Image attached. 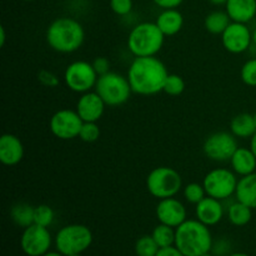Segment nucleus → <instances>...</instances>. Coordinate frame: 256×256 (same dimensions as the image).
<instances>
[{"instance_id": "f257e3e1", "label": "nucleus", "mask_w": 256, "mask_h": 256, "mask_svg": "<svg viewBox=\"0 0 256 256\" xmlns=\"http://www.w3.org/2000/svg\"><path fill=\"white\" fill-rule=\"evenodd\" d=\"M168 75L166 66L156 56H136L128 70L132 92L139 95H155L162 92Z\"/></svg>"}, {"instance_id": "f03ea898", "label": "nucleus", "mask_w": 256, "mask_h": 256, "mask_svg": "<svg viewBox=\"0 0 256 256\" xmlns=\"http://www.w3.org/2000/svg\"><path fill=\"white\" fill-rule=\"evenodd\" d=\"M85 40V30L72 18H58L46 29V42L52 50L62 54H70L82 48Z\"/></svg>"}, {"instance_id": "7ed1b4c3", "label": "nucleus", "mask_w": 256, "mask_h": 256, "mask_svg": "<svg viewBox=\"0 0 256 256\" xmlns=\"http://www.w3.org/2000/svg\"><path fill=\"white\" fill-rule=\"evenodd\" d=\"M175 246L185 256H204L212 249L209 226L199 220H185L175 229Z\"/></svg>"}, {"instance_id": "20e7f679", "label": "nucleus", "mask_w": 256, "mask_h": 256, "mask_svg": "<svg viewBox=\"0 0 256 256\" xmlns=\"http://www.w3.org/2000/svg\"><path fill=\"white\" fill-rule=\"evenodd\" d=\"M165 35L156 22H144L135 25L128 36V48L136 56H155L164 45Z\"/></svg>"}, {"instance_id": "39448f33", "label": "nucleus", "mask_w": 256, "mask_h": 256, "mask_svg": "<svg viewBox=\"0 0 256 256\" xmlns=\"http://www.w3.org/2000/svg\"><path fill=\"white\" fill-rule=\"evenodd\" d=\"M95 92L109 106H120L129 100L132 92L128 76L109 72L98 78Z\"/></svg>"}, {"instance_id": "423d86ee", "label": "nucleus", "mask_w": 256, "mask_h": 256, "mask_svg": "<svg viewBox=\"0 0 256 256\" xmlns=\"http://www.w3.org/2000/svg\"><path fill=\"white\" fill-rule=\"evenodd\" d=\"M92 232L82 224H72L62 228L55 236V246L64 256L82 254L90 248Z\"/></svg>"}, {"instance_id": "0eeeda50", "label": "nucleus", "mask_w": 256, "mask_h": 256, "mask_svg": "<svg viewBox=\"0 0 256 256\" xmlns=\"http://www.w3.org/2000/svg\"><path fill=\"white\" fill-rule=\"evenodd\" d=\"M146 188L148 192L159 200L174 198L182 188V179L172 168L159 166L148 175Z\"/></svg>"}, {"instance_id": "6e6552de", "label": "nucleus", "mask_w": 256, "mask_h": 256, "mask_svg": "<svg viewBox=\"0 0 256 256\" xmlns=\"http://www.w3.org/2000/svg\"><path fill=\"white\" fill-rule=\"evenodd\" d=\"M238 178L234 172L225 168H218L208 172L204 178L202 185L208 196L218 200H226L236 192Z\"/></svg>"}, {"instance_id": "1a4fd4ad", "label": "nucleus", "mask_w": 256, "mask_h": 256, "mask_svg": "<svg viewBox=\"0 0 256 256\" xmlns=\"http://www.w3.org/2000/svg\"><path fill=\"white\" fill-rule=\"evenodd\" d=\"M99 75L95 72L94 66L84 60H78L68 65L64 72V82L72 92L84 94L92 92L95 88Z\"/></svg>"}, {"instance_id": "9d476101", "label": "nucleus", "mask_w": 256, "mask_h": 256, "mask_svg": "<svg viewBox=\"0 0 256 256\" xmlns=\"http://www.w3.org/2000/svg\"><path fill=\"white\" fill-rule=\"evenodd\" d=\"M239 148L238 140L232 132H218L208 136L204 142V154L212 162H230L234 152Z\"/></svg>"}, {"instance_id": "9b49d317", "label": "nucleus", "mask_w": 256, "mask_h": 256, "mask_svg": "<svg viewBox=\"0 0 256 256\" xmlns=\"http://www.w3.org/2000/svg\"><path fill=\"white\" fill-rule=\"evenodd\" d=\"M82 119L76 110L62 109L50 118V132L54 136L62 140H72L79 138L82 126Z\"/></svg>"}, {"instance_id": "f8f14e48", "label": "nucleus", "mask_w": 256, "mask_h": 256, "mask_svg": "<svg viewBox=\"0 0 256 256\" xmlns=\"http://www.w3.org/2000/svg\"><path fill=\"white\" fill-rule=\"evenodd\" d=\"M20 246L28 256H42L52 246V235L48 228L32 224L24 229Z\"/></svg>"}, {"instance_id": "ddd939ff", "label": "nucleus", "mask_w": 256, "mask_h": 256, "mask_svg": "<svg viewBox=\"0 0 256 256\" xmlns=\"http://www.w3.org/2000/svg\"><path fill=\"white\" fill-rule=\"evenodd\" d=\"M222 42L232 54H242L252 44V32L246 24L232 22L222 34Z\"/></svg>"}, {"instance_id": "4468645a", "label": "nucleus", "mask_w": 256, "mask_h": 256, "mask_svg": "<svg viewBox=\"0 0 256 256\" xmlns=\"http://www.w3.org/2000/svg\"><path fill=\"white\" fill-rule=\"evenodd\" d=\"M156 218L160 224L175 228L182 224L186 219V209L180 200L175 198L162 199L156 205Z\"/></svg>"}, {"instance_id": "2eb2a0df", "label": "nucleus", "mask_w": 256, "mask_h": 256, "mask_svg": "<svg viewBox=\"0 0 256 256\" xmlns=\"http://www.w3.org/2000/svg\"><path fill=\"white\" fill-rule=\"evenodd\" d=\"M106 104L96 92H84L76 102V112L82 122H96L102 119Z\"/></svg>"}, {"instance_id": "dca6fc26", "label": "nucleus", "mask_w": 256, "mask_h": 256, "mask_svg": "<svg viewBox=\"0 0 256 256\" xmlns=\"http://www.w3.org/2000/svg\"><path fill=\"white\" fill-rule=\"evenodd\" d=\"M195 215L196 219L206 226H214L219 224L224 216V205L222 204V200L205 196L195 206Z\"/></svg>"}, {"instance_id": "f3484780", "label": "nucleus", "mask_w": 256, "mask_h": 256, "mask_svg": "<svg viewBox=\"0 0 256 256\" xmlns=\"http://www.w3.org/2000/svg\"><path fill=\"white\" fill-rule=\"evenodd\" d=\"M24 158V145L18 136L4 134L0 138V162L6 166L19 164Z\"/></svg>"}, {"instance_id": "a211bd4d", "label": "nucleus", "mask_w": 256, "mask_h": 256, "mask_svg": "<svg viewBox=\"0 0 256 256\" xmlns=\"http://www.w3.org/2000/svg\"><path fill=\"white\" fill-rule=\"evenodd\" d=\"M225 10L232 22L248 24L256 16V0H228Z\"/></svg>"}, {"instance_id": "6ab92c4d", "label": "nucleus", "mask_w": 256, "mask_h": 256, "mask_svg": "<svg viewBox=\"0 0 256 256\" xmlns=\"http://www.w3.org/2000/svg\"><path fill=\"white\" fill-rule=\"evenodd\" d=\"M232 170L240 176H246L256 172V156L250 148H238L230 159Z\"/></svg>"}, {"instance_id": "aec40b11", "label": "nucleus", "mask_w": 256, "mask_h": 256, "mask_svg": "<svg viewBox=\"0 0 256 256\" xmlns=\"http://www.w3.org/2000/svg\"><path fill=\"white\" fill-rule=\"evenodd\" d=\"M156 25L165 36L176 35L184 25V16L176 9H165L158 15Z\"/></svg>"}, {"instance_id": "412c9836", "label": "nucleus", "mask_w": 256, "mask_h": 256, "mask_svg": "<svg viewBox=\"0 0 256 256\" xmlns=\"http://www.w3.org/2000/svg\"><path fill=\"white\" fill-rule=\"evenodd\" d=\"M235 196L236 200L244 202L252 209H256V172L240 178Z\"/></svg>"}, {"instance_id": "4be33fe9", "label": "nucleus", "mask_w": 256, "mask_h": 256, "mask_svg": "<svg viewBox=\"0 0 256 256\" xmlns=\"http://www.w3.org/2000/svg\"><path fill=\"white\" fill-rule=\"evenodd\" d=\"M230 130L232 135L240 139H252V135L256 132L254 115L248 112L236 115L230 122Z\"/></svg>"}, {"instance_id": "5701e85b", "label": "nucleus", "mask_w": 256, "mask_h": 256, "mask_svg": "<svg viewBox=\"0 0 256 256\" xmlns=\"http://www.w3.org/2000/svg\"><path fill=\"white\" fill-rule=\"evenodd\" d=\"M232 19H230L229 14L226 10H214V12H209L205 18V29L214 35H222V32L226 30L229 26Z\"/></svg>"}, {"instance_id": "b1692460", "label": "nucleus", "mask_w": 256, "mask_h": 256, "mask_svg": "<svg viewBox=\"0 0 256 256\" xmlns=\"http://www.w3.org/2000/svg\"><path fill=\"white\" fill-rule=\"evenodd\" d=\"M228 218H229V222L235 226H245L252 220V209L244 202L236 200L228 208Z\"/></svg>"}, {"instance_id": "393cba45", "label": "nucleus", "mask_w": 256, "mask_h": 256, "mask_svg": "<svg viewBox=\"0 0 256 256\" xmlns=\"http://www.w3.org/2000/svg\"><path fill=\"white\" fill-rule=\"evenodd\" d=\"M34 206L26 202H18L10 210L12 222L20 228H28L34 224Z\"/></svg>"}, {"instance_id": "a878e982", "label": "nucleus", "mask_w": 256, "mask_h": 256, "mask_svg": "<svg viewBox=\"0 0 256 256\" xmlns=\"http://www.w3.org/2000/svg\"><path fill=\"white\" fill-rule=\"evenodd\" d=\"M152 236L159 245V248H168L175 245V230L174 228L165 224H159L152 232Z\"/></svg>"}, {"instance_id": "bb28decb", "label": "nucleus", "mask_w": 256, "mask_h": 256, "mask_svg": "<svg viewBox=\"0 0 256 256\" xmlns=\"http://www.w3.org/2000/svg\"><path fill=\"white\" fill-rule=\"evenodd\" d=\"M159 250V245L156 244L152 235L139 238L135 244V252L138 256H156Z\"/></svg>"}, {"instance_id": "cd10ccee", "label": "nucleus", "mask_w": 256, "mask_h": 256, "mask_svg": "<svg viewBox=\"0 0 256 256\" xmlns=\"http://www.w3.org/2000/svg\"><path fill=\"white\" fill-rule=\"evenodd\" d=\"M185 90V82L180 75L178 74H169L166 80H165L162 92L170 96H178L182 95Z\"/></svg>"}, {"instance_id": "c85d7f7f", "label": "nucleus", "mask_w": 256, "mask_h": 256, "mask_svg": "<svg viewBox=\"0 0 256 256\" xmlns=\"http://www.w3.org/2000/svg\"><path fill=\"white\" fill-rule=\"evenodd\" d=\"M54 210L49 205H38L34 209V224L40 225V226H50L54 222Z\"/></svg>"}, {"instance_id": "c756f323", "label": "nucleus", "mask_w": 256, "mask_h": 256, "mask_svg": "<svg viewBox=\"0 0 256 256\" xmlns=\"http://www.w3.org/2000/svg\"><path fill=\"white\" fill-rule=\"evenodd\" d=\"M205 196H206V192H205V188L202 184L190 182L184 188V198L186 199V202H192V204L196 205Z\"/></svg>"}, {"instance_id": "7c9ffc66", "label": "nucleus", "mask_w": 256, "mask_h": 256, "mask_svg": "<svg viewBox=\"0 0 256 256\" xmlns=\"http://www.w3.org/2000/svg\"><path fill=\"white\" fill-rule=\"evenodd\" d=\"M240 78L248 86H256V59H250L242 65L240 70Z\"/></svg>"}, {"instance_id": "2f4dec72", "label": "nucleus", "mask_w": 256, "mask_h": 256, "mask_svg": "<svg viewBox=\"0 0 256 256\" xmlns=\"http://www.w3.org/2000/svg\"><path fill=\"white\" fill-rule=\"evenodd\" d=\"M79 138L85 142H94L100 138V128L96 122H84Z\"/></svg>"}, {"instance_id": "473e14b6", "label": "nucleus", "mask_w": 256, "mask_h": 256, "mask_svg": "<svg viewBox=\"0 0 256 256\" xmlns=\"http://www.w3.org/2000/svg\"><path fill=\"white\" fill-rule=\"evenodd\" d=\"M110 9L119 16H125L132 10V0H110Z\"/></svg>"}, {"instance_id": "72a5a7b5", "label": "nucleus", "mask_w": 256, "mask_h": 256, "mask_svg": "<svg viewBox=\"0 0 256 256\" xmlns=\"http://www.w3.org/2000/svg\"><path fill=\"white\" fill-rule=\"evenodd\" d=\"M38 80H39L40 84L46 88H56L60 84L58 75H55L54 72L46 69H42L38 72Z\"/></svg>"}, {"instance_id": "f704fd0d", "label": "nucleus", "mask_w": 256, "mask_h": 256, "mask_svg": "<svg viewBox=\"0 0 256 256\" xmlns=\"http://www.w3.org/2000/svg\"><path fill=\"white\" fill-rule=\"evenodd\" d=\"M92 64L99 76H102V75L106 74V72H110V62L108 58H105V56L96 58V59H95Z\"/></svg>"}, {"instance_id": "c9c22d12", "label": "nucleus", "mask_w": 256, "mask_h": 256, "mask_svg": "<svg viewBox=\"0 0 256 256\" xmlns=\"http://www.w3.org/2000/svg\"><path fill=\"white\" fill-rule=\"evenodd\" d=\"M155 2V5H158L159 8H162V10L165 9H176L178 6L182 4L184 0H152Z\"/></svg>"}, {"instance_id": "e433bc0d", "label": "nucleus", "mask_w": 256, "mask_h": 256, "mask_svg": "<svg viewBox=\"0 0 256 256\" xmlns=\"http://www.w3.org/2000/svg\"><path fill=\"white\" fill-rule=\"evenodd\" d=\"M156 256H185V255L182 254V252H180L175 245H172V246L162 248V249L158 252Z\"/></svg>"}, {"instance_id": "4c0bfd02", "label": "nucleus", "mask_w": 256, "mask_h": 256, "mask_svg": "<svg viewBox=\"0 0 256 256\" xmlns=\"http://www.w3.org/2000/svg\"><path fill=\"white\" fill-rule=\"evenodd\" d=\"M250 149L252 150V152H254L256 156V132L252 135V139H250Z\"/></svg>"}, {"instance_id": "58836bf2", "label": "nucleus", "mask_w": 256, "mask_h": 256, "mask_svg": "<svg viewBox=\"0 0 256 256\" xmlns=\"http://www.w3.org/2000/svg\"><path fill=\"white\" fill-rule=\"evenodd\" d=\"M2 38H0V45H2V46H4V44H5V39H6V35H5V29L2 26Z\"/></svg>"}, {"instance_id": "ea45409f", "label": "nucleus", "mask_w": 256, "mask_h": 256, "mask_svg": "<svg viewBox=\"0 0 256 256\" xmlns=\"http://www.w3.org/2000/svg\"><path fill=\"white\" fill-rule=\"evenodd\" d=\"M209 2L214 5H225L228 2V0H209Z\"/></svg>"}, {"instance_id": "a19ab883", "label": "nucleus", "mask_w": 256, "mask_h": 256, "mask_svg": "<svg viewBox=\"0 0 256 256\" xmlns=\"http://www.w3.org/2000/svg\"><path fill=\"white\" fill-rule=\"evenodd\" d=\"M42 256H64L62 254V252H59L56 250V252H48L46 254H44Z\"/></svg>"}, {"instance_id": "79ce46f5", "label": "nucleus", "mask_w": 256, "mask_h": 256, "mask_svg": "<svg viewBox=\"0 0 256 256\" xmlns=\"http://www.w3.org/2000/svg\"><path fill=\"white\" fill-rule=\"evenodd\" d=\"M230 256H249V255L244 254V252H235V254H232Z\"/></svg>"}, {"instance_id": "37998d69", "label": "nucleus", "mask_w": 256, "mask_h": 256, "mask_svg": "<svg viewBox=\"0 0 256 256\" xmlns=\"http://www.w3.org/2000/svg\"><path fill=\"white\" fill-rule=\"evenodd\" d=\"M252 42L256 45V28H255L254 32H252Z\"/></svg>"}, {"instance_id": "c03bdc74", "label": "nucleus", "mask_w": 256, "mask_h": 256, "mask_svg": "<svg viewBox=\"0 0 256 256\" xmlns=\"http://www.w3.org/2000/svg\"><path fill=\"white\" fill-rule=\"evenodd\" d=\"M69 256H82V254H74V255H69Z\"/></svg>"}, {"instance_id": "a18cd8bd", "label": "nucleus", "mask_w": 256, "mask_h": 256, "mask_svg": "<svg viewBox=\"0 0 256 256\" xmlns=\"http://www.w3.org/2000/svg\"><path fill=\"white\" fill-rule=\"evenodd\" d=\"M252 115H254V120H255V125H256V112H255V114H252Z\"/></svg>"}, {"instance_id": "49530a36", "label": "nucleus", "mask_w": 256, "mask_h": 256, "mask_svg": "<svg viewBox=\"0 0 256 256\" xmlns=\"http://www.w3.org/2000/svg\"><path fill=\"white\" fill-rule=\"evenodd\" d=\"M22 2H35V0H22Z\"/></svg>"}, {"instance_id": "de8ad7c7", "label": "nucleus", "mask_w": 256, "mask_h": 256, "mask_svg": "<svg viewBox=\"0 0 256 256\" xmlns=\"http://www.w3.org/2000/svg\"><path fill=\"white\" fill-rule=\"evenodd\" d=\"M204 256H212V255H210V252H208V254H205Z\"/></svg>"}]
</instances>
